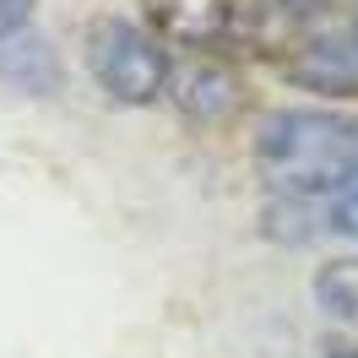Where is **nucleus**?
Here are the masks:
<instances>
[{
	"label": "nucleus",
	"mask_w": 358,
	"mask_h": 358,
	"mask_svg": "<svg viewBox=\"0 0 358 358\" xmlns=\"http://www.w3.org/2000/svg\"><path fill=\"white\" fill-rule=\"evenodd\" d=\"M255 157L288 201H331L358 190V114L282 109L261 125Z\"/></svg>",
	"instance_id": "f257e3e1"
},
{
	"label": "nucleus",
	"mask_w": 358,
	"mask_h": 358,
	"mask_svg": "<svg viewBox=\"0 0 358 358\" xmlns=\"http://www.w3.org/2000/svg\"><path fill=\"white\" fill-rule=\"evenodd\" d=\"M87 71L92 82L109 92L114 103H152L157 92L169 87V49L157 33L125 22V17H98L87 27Z\"/></svg>",
	"instance_id": "f03ea898"
},
{
	"label": "nucleus",
	"mask_w": 358,
	"mask_h": 358,
	"mask_svg": "<svg viewBox=\"0 0 358 358\" xmlns=\"http://www.w3.org/2000/svg\"><path fill=\"white\" fill-rule=\"evenodd\" d=\"M157 38H174L190 49H223V44H245L261 33L266 6L255 0H147Z\"/></svg>",
	"instance_id": "7ed1b4c3"
},
{
	"label": "nucleus",
	"mask_w": 358,
	"mask_h": 358,
	"mask_svg": "<svg viewBox=\"0 0 358 358\" xmlns=\"http://www.w3.org/2000/svg\"><path fill=\"white\" fill-rule=\"evenodd\" d=\"M163 92H169L190 120H223V114L239 103V82H234L223 66H212V60L185 66L179 76H169V87H163Z\"/></svg>",
	"instance_id": "20e7f679"
},
{
	"label": "nucleus",
	"mask_w": 358,
	"mask_h": 358,
	"mask_svg": "<svg viewBox=\"0 0 358 358\" xmlns=\"http://www.w3.org/2000/svg\"><path fill=\"white\" fill-rule=\"evenodd\" d=\"M0 76L22 92H49L60 82V66H55V49L38 33H6L0 38Z\"/></svg>",
	"instance_id": "39448f33"
},
{
	"label": "nucleus",
	"mask_w": 358,
	"mask_h": 358,
	"mask_svg": "<svg viewBox=\"0 0 358 358\" xmlns=\"http://www.w3.org/2000/svg\"><path fill=\"white\" fill-rule=\"evenodd\" d=\"M315 299H320V310L331 315V320H348L358 326V261H336L315 277Z\"/></svg>",
	"instance_id": "423d86ee"
},
{
	"label": "nucleus",
	"mask_w": 358,
	"mask_h": 358,
	"mask_svg": "<svg viewBox=\"0 0 358 358\" xmlns=\"http://www.w3.org/2000/svg\"><path fill=\"white\" fill-rule=\"evenodd\" d=\"M315 212H320V228H326V234L358 239V190H342L331 201H315Z\"/></svg>",
	"instance_id": "0eeeda50"
},
{
	"label": "nucleus",
	"mask_w": 358,
	"mask_h": 358,
	"mask_svg": "<svg viewBox=\"0 0 358 358\" xmlns=\"http://www.w3.org/2000/svg\"><path fill=\"white\" fill-rule=\"evenodd\" d=\"M27 6H33V0H0V38H6V33H22Z\"/></svg>",
	"instance_id": "6e6552de"
},
{
	"label": "nucleus",
	"mask_w": 358,
	"mask_h": 358,
	"mask_svg": "<svg viewBox=\"0 0 358 358\" xmlns=\"http://www.w3.org/2000/svg\"><path fill=\"white\" fill-rule=\"evenodd\" d=\"M326 358H358V348H331Z\"/></svg>",
	"instance_id": "1a4fd4ad"
}]
</instances>
